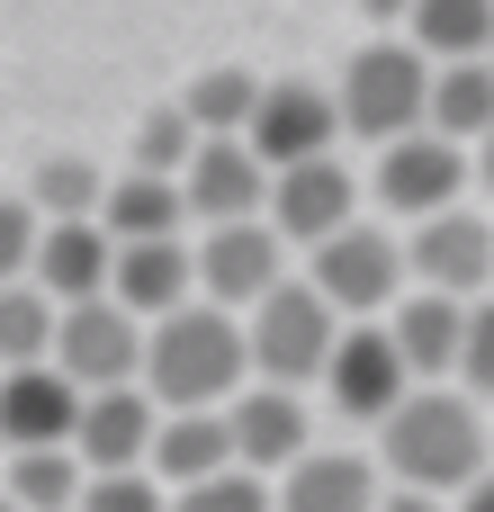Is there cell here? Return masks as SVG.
Segmentation results:
<instances>
[{
  "instance_id": "4316f807",
  "label": "cell",
  "mask_w": 494,
  "mask_h": 512,
  "mask_svg": "<svg viewBox=\"0 0 494 512\" xmlns=\"http://www.w3.org/2000/svg\"><path fill=\"white\" fill-rule=\"evenodd\" d=\"M261 72H243V63H216V72H198L189 90H180V108L198 117V135H243L252 126V108H261Z\"/></svg>"
},
{
  "instance_id": "cb8c5ba5",
  "label": "cell",
  "mask_w": 494,
  "mask_h": 512,
  "mask_svg": "<svg viewBox=\"0 0 494 512\" xmlns=\"http://www.w3.org/2000/svg\"><path fill=\"white\" fill-rule=\"evenodd\" d=\"M54 333H63V297H45L36 279H0V369L54 360Z\"/></svg>"
},
{
  "instance_id": "ac0fdd59",
  "label": "cell",
  "mask_w": 494,
  "mask_h": 512,
  "mask_svg": "<svg viewBox=\"0 0 494 512\" xmlns=\"http://www.w3.org/2000/svg\"><path fill=\"white\" fill-rule=\"evenodd\" d=\"M225 414H234V450H243V468H261V477H270V468H297V459L315 450V423H306L297 387H270V378H261V387H243Z\"/></svg>"
},
{
  "instance_id": "7c38bea8",
  "label": "cell",
  "mask_w": 494,
  "mask_h": 512,
  "mask_svg": "<svg viewBox=\"0 0 494 512\" xmlns=\"http://www.w3.org/2000/svg\"><path fill=\"white\" fill-rule=\"evenodd\" d=\"M405 261H414V279H423V288L486 297V288H494V225L477 216V207H441V216H423V225H414Z\"/></svg>"
},
{
  "instance_id": "d590c367",
  "label": "cell",
  "mask_w": 494,
  "mask_h": 512,
  "mask_svg": "<svg viewBox=\"0 0 494 512\" xmlns=\"http://www.w3.org/2000/svg\"><path fill=\"white\" fill-rule=\"evenodd\" d=\"M360 9H369L378 27H396V18H414V0H360Z\"/></svg>"
},
{
  "instance_id": "9a60e30c",
  "label": "cell",
  "mask_w": 494,
  "mask_h": 512,
  "mask_svg": "<svg viewBox=\"0 0 494 512\" xmlns=\"http://www.w3.org/2000/svg\"><path fill=\"white\" fill-rule=\"evenodd\" d=\"M270 225L288 234V243H324V234H342L351 225V171L333 162V153H315V162H288L279 180H270Z\"/></svg>"
},
{
  "instance_id": "52a82bcc",
  "label": "cell",
  "mask_w": 494,
  "mask_h": 512,
  "mask_svg": "<svg viewBox=\"0 0 494 512\" xmlns=\"http://www.w3.org/2000/svg\"><path fill=\"white\" fill-rule=\"evenodd\" d=\"M144 342H153V324H144L135 306H117V297H81V306H63L54 360H63L81 387H135Z\"/></svg>"
},
{
  "instance_id": "484cf974",
  "label": "cell",
  "mask_w": 494,
  "mask_h": 512,
  "mask_svg": "<svg viewBox=\"0 0 494 512\" xmlns=\"http://www.w3.org/2000/svg\"><path fill=\"white\" fill-rule=\"evenodd\" d=\"M414 45L441 54V63H468V54H494V0H414Z\"/></svg>"
},
{
  "instance_id": "d6986e66",
  "label": "cell",
  "mask_w": 494,
  "mask_h": 512,
  "mask_svg": "<svg viewBox=\"0 0 494 512\" xmlns=\"http://www.w3.org/2000/svg\"><path fill=\"white\" fill-rule=\"evenodd\" d=\"M468 306L477 297H450V288H414V297H396V342H405V360H414V378L432 387L441 369H459L468 360Z\"/></svg>"
},
{
  "instance_id": "8992f818",
  "label": "cell",
  "mask_w": 494,
  "mask_h": 512,
  "mask_svg": "<svg viewBox=\"0 0 494 512\" xmlns=\"http://www.w3.org/2000/svg\"><path fill=\"white\" fill-rule=\"evenodd\" d=\"M477 180V162H468V144L459 135H441V126H414V135H396L387 153H378V198L396 207V216H441V207H459V189Z\"/></svg>"
},
{
  "instance_id": "74e56055",
  "label": "cell",
  "mask_w": 494,
  "mask_h": 512,
  "mask_svg": "<svg viewBox=\"0 0 494 512\" xmlns=\"http://www.w3.org/2000/svg\"><path fill=\"white\" fill-rule=\"evenodd\" d=\"M0 512H27V504H18V495H9V486H0Z\"/></svg>"
},
{
  "instance_id": "ba28073f",
  "label": "cell",
  "mask_w": 494,
  "mask_h": 512,
  "mask_svg": "<svg viewBox=\"0 0 494 512\" xmlns=\"http://www.w3.org/2000/svg\"><path fill=\"white\" fill-rule=\"evenodd\" d=\"M324 396L351 414V423H387L405 396H414V360L396 342V324H351L333 369H324Z\"/></svg>"
},
{
  "instance_id": "1f68e13d",
  "label": "cell",
  "mask_w": 494,
  "mask_h": 512,
  "mask_svg": "<svg viewBox=\"0 0 494 512\" xmlns=\"http://www.w3.org/2000/svg\"><path fill=\"white\" fill-rule=\"evenodd\" d=\"M36 243H45V207L0 198V279H36Z\"/></svg>"
},
{
  "instance_id": "5bb4252c",
  "label": "cell",
  "mask_w": 494,
  "mask_h": 512,
  "mask_svg": "<svg viewBox=\"0 0 494 512\" xmlns=\"http://www.w3.org/2000/svg\"><path fill=\"white\" fill-rule=\"evenodd\" d=\"M162 396L153 387H90V405H81V432H72V450L90 459V477L99 468H153V441H162Z\"/></svg>"
},
{
  "instance_id": "3957f363",
  "label": "cell",
  "mask_w": 494,
  "mask_h": 512,
  "mask_svg": "<svg viewBox=\"0 0 494 512\" xmlns=\"http://www.w3.org/2000/svg\"><path fill=\"white\" fill-rule=\"evenodd\" d=\"M333 90H342V126L369 135V144H396V135L432 126V63H423V45H405V36L360 45Z\"/></svg>"
},
{
  "instance_id": "e575fe53",
  "label": "cell",
  "mask_w": 494,
  "mask_h": 512,
  "mask_svg": "<svg viewBox=\"0 0 494 512\" xmlns=\"http://www.w3.org/2000/svg\"><path fill=\"white\" fill-rule=\"evenodd\" d=\"M459 512H494V468L477 477V486H468V495H459Z\"/></svg>"
},
{
  "instance_id": "7402d4cb",
  "label": "cell",
  "mask_w": 494,
  "mask_h": 512,
  "mask_svg": "<svg viewBox=\"0 0 494 512\" xmlns=\"http://www.w3.org/2000/svg\"><path fill=\"white\" fill-rule=\"evenodd\" d=\"M99 225H108L117 243H162V234L189 225V189H180L171 171H135V162H126V180H108Z\"/></svg>"
},
{
  "instance_id": "4fadbf2b",
  "label": "cell",
  "mask_w": 494,
  "mask_h": 512,
  "mask_svg": "<svg viewBox=\"0 0 494 512\" xmlns=\"http://www.w3.org/2000/svg\"><path fill=\"white\" fill-rule=\"evenodd\" d=\"M270 162L252 153V135H207L198 144V162L180 171V189H189V216L198 225H234V216H261L270 207Z\"/></svg>"
},
{
  "instance_id": "ffe728a7",
  "label": "cell",
  "mask_w": 494,
  "mask_h": 512,
  "mask_svg": "<svg viewBox=\"0 0 494 512\" xmlns=\"http://www.w3.org/2000/svg\"><path fill=\"white\" fill-rule=\"evenodd\" d=\"M225 468H243V450H234V414H225V405H207V414H162L153 477H162L171 495L198 486V477H225Z\"/></svg>"
},
{
  "instance_id": "7a4b0ae2",
  "label": "cell",
  "mask_w": 494,
  "mask_h": 512,
  "mask_svg": "<svg viewBox=\"0 0 494 512\" xmlns=\"http://www.w3.org/2000/svg\"><path fill=\"white\" fill-rule=\"evenodd\" d=\"M486 396H459V387H414L378 441H387V468L396 486H423V495H468L486 477V450H494V423L477 414Z\"/></svg>"
},
{
  "instance_id": "83f0119b",
  "label": "cell",
  "mask_w": 494,
  "mask_h": 512,
  "mask_svg": "<svg viewBox=\"0 0 494 512\" xmlns=\"http://www.w3.org/2000/svg\"><path fill=\"white\" fill-rule=\"evenodd\" d=\"M27 198L45 207V225H63V216H99V207H108V180H99L81 153H54V162H36Z\"/></svg>"
},
{
  "instance_id": "8fae6325",
  "label": "cell",
  "mask_w": 494,
  "mask_h": 512,
  "mask_svg": "<svg viewBox=\"0 0 494 512\" xmlns=\"http://www.w3.org/2000/svg\"><path fill=\"white\" fill-rule=\"evenodd\" d=\"M279 225L270 216H234V225H207V243H198V297H216V306H261L270 288H279Z\"/></svg>"
},
{
  "instance_id": "e0dca14e",
  "label": "cell",
  "mask_w": 494,
  "mask_h": 512,
  "mask_svg": "<svg viewBox=\"0 0 494 512\" xmlns=\"http://www.w3.org/2000/svg\"><path fill=\"white\" fill-rule=\"evenodd\" d=\"M108 297L135 306L144 324H162V315H180V306L198 297V252H189L180 234H162V243H117V279H108Z\"/></svg>"
},
{
  "instance_id": "30bf717a",
  "label": "cell",
  "mask_w": 494,
  "mask_h": 512,
  "mask_svg": "<svg viewBox=\"0 0 494 512\" xmlns=\"http://www.w3.org/2000/svg\"><path fill=\"white\" fill-rule=\"evenodd\" d=\"M243 135H252V153H261L270 171L315 162V153H333V135H342V90H315V81H270Z\"/></svg>"
},
{
  "instance_id": "6da1fadb",
  "label": "cell",
  "mask_w": 494,
  "mask_h": 512,
  "mask_svg": "<svg viewBox=\"0 0 494 512\" xmlns=\"http://www.w3.org/2000/svg\"><path fill=\"white\" fill-rule=\"evenodd\" d=\"M243 378H252V324H234V306H216V297H189V306L162 315L153 342H144V387H153L171 414L234 405Z\"/></svg>"
},
{
  "instance_id": "f546056e",
  "label": "cell",
  "mask_w": 494,
  "mask_h": 512,
  "mask_svg": "<svg viewBox=\"0 0 494 512\" xmlns=\"http://www.w3.org/2000/svg\"><path fill=\"white\" fill-rule=\"evenodd\" d=\"M171 512H279V495L261 486V468H225V477L180 486V504H171Z\"/></svg>"
},
{
  "instance_id": "9c48e42d",
  "label": "cell",
  "mask_w": 494,
  "mask_h": 512,
  "mask_svg": "<svg viewBox=\"0 0 494 512\" xmlns=\"http://www.w3.org/2000/svg\"><path fill=\"white\" fill-rule=\"evenodd\" d=\"M81 405H90V387H81L63 360L0 369V441H9V450H72Z\"/></svg>"
},
{
  "instance_id": "836d02e7",
  "label": "cell",
  "mask_w": 494,
  "mask_h": 512,
  "mask_svg": "<svg viewBox=\"0 0 494 512\" xmlns=\"http://www.w3.org/2000/svg\"><path fill=\"white\" fill-rule=\"evenodd\" d=\"M378 512H450V504H441V495H423V486H405V495H387Z\"/></svg>"
},
{
  "instance_id": "44dd1931",
  "label": "cell",
  "mask_w": 494,
  "mask_h": 512,
  "mask_svg": "<svg viewBox=\"0 0 494 512\" xmlns=\"http://www.w3.org/2000/svg\"><path fill=\"white\" fill-rule=\"evenodd\" d=\"M378 468L360 450H306L288 477H279V512H378Z\"/></svg>"
},
{
  "instance_id": "5b68a950",
  "label": "cell",
  "mask_w": 494,
  "mask_h": 512,
  "mask_svg": "<svg viewBox=\"0 0 494 512\" xmlns=\"http://www.w3.org/2000/svg\"><path fill=\"white\" fill-rule=\"evenodd\" d=\"M306 279H315V288L360 324V315H387V306L405 297L414 261H405V243H396L387 225H360V216H351L342 234H324V243H315V270H306Z\"/></svg>"
},
{
  "instance_id": "d4e9b609",
  "label": "cell",
  "mask_w": 494,
  "mask_h": 512,
  "mask_svg": "<svg viewBox=\"0 0 494 512\" xmlns=\"http://www.w3.org/2000/svg\"><path fill=\"white\" fill-rule=\"evenodd\" d=\"M9 495L27 512H81V486H90V459L81 450H9Z\"/></svg>"
},
{
  "instance_id": "603a6c76",
  "label": "cell",
  "mask_w": 494,
  "mask_h": 512,
  "mask_svg": "<svg viewBox=\"0 0 494 512\" xmlns=\"http://www.w3.org/2000/svg\"><path fill=\"white\" fill-rule=\"evenodd\" d=\"M432 126L459 135V144H486L494 135V54H468V63L432 72Z\"/></svg>"
},
{
  "instance_id": "8d00e7d4",
  "label": "cell",
  "mask_w": 494,
  "mask_h": 512,
  "mask_svg": "<svg viewBox=\"0 0 494 512\" xmlns=\"http://www.w3.org/2000/svg\"><path fill=\"white\" fill-rule=\"evenodd\" d=\"M477 180H486V198H494V135L477 144Z\"/></svg>"
},
{
  "instance_id": "4dcf8cb0",
  "label": "cell",
  "mask_w": 494,
  "mask_h": 512,
  "mask_svg": "<svg viewBox=\"0 0 494 512\" xmlns=\"http://www.w3.org/2000/svg\"><path fill=\"white\" fill-rule=\"evenodd\" d=\"M81 512H171V504H162V477L153 468H99L81 486Z\"/></svg>"
},
{
  "instance_id": "d6a6232c",
  "label": "cell",
  "mask_w": 494,
  "mask_h": 512,
  "mask_svg": "<svg viewBox=\"0 0 494 512\" xmlns=\"http://www.w3.org/2000/svg\"><path fill=\"white\" fill-rule=\"evenodd\" d=\"M459 378H468V396L494 405V297L468 306V360H459Z\"/></svg>"
},
{
  "instance_id": "f1b7e54d",
  "label": "cell",
  "mask_w": 494,
  "mask_h": 512,
  "mask_svg": "<svg viewBox=\"0 0 494 512\" xmlns=\"http://www.w3.org/2000/svg\"><path fill=\"white\" fill-rule=\"evenodd\" d=\"M198 144H207V135H198V117L171 99V108H153V117L135 126V171H171V180H180V171L198 162Z\"/></svg>"
},
{
  "instance_id": "277c9868",
  "label": "cell",
  "mask_w": 494,
  "mask_h": 512,
  "mask_svg": "<svg viewBox=\"0 0 494 512\" xmlns=\"http://www.w3.org/2000/svg\"><path fill=\"white\" fill-rule=\"evenodd\" d=\"M342 351V306L315 288V279H279L261 306H252V369L270 387H306L324 378Z\"/></svg>"
},
{
  "instance_id": "2e32d148",
  "label": "cell",
  "mask_w": 494,
  "mask_h": 512,
  "mask_svg": "<svg viewBox=\"0 0 494 512\" xmlns=\"http://www.w3.org/2000/svg\"><path fill=\"white\" fill-rule=\"evenodd\" d=\"M108 279H117V234H108L99 216L45 225V243H36V288H45V297L81 306V297H108Z\"/></svg>"
}]
</instances>
